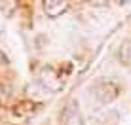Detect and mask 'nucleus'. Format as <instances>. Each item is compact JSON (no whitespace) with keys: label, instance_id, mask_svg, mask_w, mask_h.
<instances>
[{"label":"nucleus","instance_id":"nucleus-1","mask_svg":"<svg viewBox=\"0 0 131 125\" xmlns=\"http://www.w3.org/2000/svg\"><path fill=\"white\" fill-rule=\"evenodd\" d=\"M93 97L101 102V104H108L118 97V85L110 80H101L93 85Z\"/></svg>","mask_w":131,"mask_h":125},{"label":"nucleus","instance_id":"nucleus-2","mask_svg":"<svg viewBox=\"0 0 131 125\" xmlns=\"http://www.w3.org/2000/svg\"><path fill=\"white\" fill-rule=\"evenodd\" d=\"M38 82H40V85L46 89V91H51V93L59 91V89L63 87V82H61L59 74H57L51 66H44V68H40Z\"/></svg>","mask_w":131,"mask_h":125},{"label":"nucleus","instance_id":"nucleus-3","mask_svg":"<svg viewBox=\"0 0 131 125\" xmlns=\"http://www.w3.org/2000/svg\"><path fill=\"white\" fill-rule=\"evenodd\" d=\"M63 125H84V119H82V114H80L78 110V104H76L74 101L69 102V104L65 106V110H63Z\"/></svg>","mask_w":131,"mask_h":125},{"label":"nucleus","instance_id":"nucleus-4","mask_svg":"<svg viewBox=\"0 0 131 125\" xmlns=\"http://www.w3.org/2000/svg\"><path fill=\"white\" fill-rule=\"evenodd\" d=\"M42 8H44V13H46L48 17L55 19V17L63 15V13L69 10V2H61V0H46V2L42 4Z\"/></svg>","mask_w":131,"mask_h":125},{"label":"nucleus","instance_id":"nucleus-5","mask_svg":"<svg viewBox=\"0 0 131 125\" xmlns=\"http://www.w3.org/2000/svg\"><path fill=\"white\" fill-rule=\"evenodd\" d=\"M4 27H6V17H4V11L0 10V34L4 32Z\"/></svg>","mask_w":131,"mask_h":125}]
</instances>
